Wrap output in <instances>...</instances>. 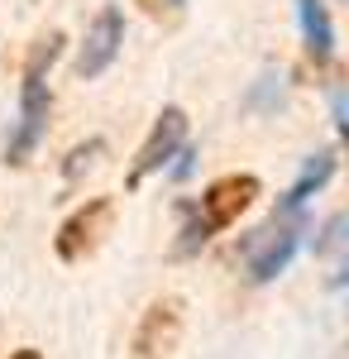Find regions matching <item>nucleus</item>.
Listing matches in <instances>:
<instances>
[{
    "label": "nucleus",
    "mask_w": 349,
    "mask_h": 359,
    "mask_svg": "<svg viewBox=\"0 0 349 359\" xmlns=\"http://www.w3.org/2000/svg\"><path fill=\"white\" fill-rule=\"evenodd\" d=\"M296 245H301V221L278 211L264 230H254V249H249V283H273L292 264Z\"/></svg>",
    "instance_id": "3"
},
{
    "label": "nucleus",
    "mask_w": 349,
    "mask_h": 359,
    "mask_svg": "<svg viewBox=\"0 0 349 359\" xmlns=\"http://www.w3.org/2000/svg\"><path fill=\"white\" fill-rule=\"evenodd\" d=\"M330 177H335V149H321V154H311V158L301 163V172H296V182L287 187V196H282V206H278V211L296 216V211H301L311 196L321 192Z\"/></svg>",
    "instance_id": "9"
},
{
    "label": "nucleus",
    "mask_w": 349,
    "mask_h": 359,
    "mask_svg": "<svg viewBox=\"0 0 349 359\" xmlns=\"http://www.w3.org/2000/svg\"><path fill=\"white\" fill-rule=\"evenodd\" d=\"M191 168H196V149H187V144H182V149H177V163H172V177H177V182H187Z\"/></svg>",
    "instance_id": "14"
},
{
    "label": "nucleus",
    "mask_w": 349,
    "mask_h": 359,
    "mask_svg": "<svg viewBox=\"0 0 349 359\" xmlns=\"http://www.w3.org/2000/svg\"><path fill=\"white\" fill-rule=\"evenodd\" d=\"M167 5H172V10H182V5H187V0H167Z\"/></svg>",
    "instance_id": "17"
},
{
    "label": "nucleus",
    "mask_w": 349,
    "mask_h": 359,
    "mask_svg": "<svg viewBox=\"0 0 349 359\" xmlns=\"http://www.w3.org/2000/svg\"><path fill=\"white\" fill-rule=\"evenodd\" d=\"M5 359H43L39 350H15V355H5Z\"/></svg>",
    "instance_id": "16"
},
{
    "label": "nucleus",
    "mask_w": 349,
    "mask_h": 359,
    "mask_svg": "<svg viewBox=\"0 0 349 359\" xmlns=\"http://www.w3.org/2000/svg\"><path fill=\"white\" fill-rule=\"evenodd\" d=\"M48 111H53L48 82H25V91H20V120L10 130V144H5V163L10 168L29 163V154L39 149V139L48 130Z\"/></svg>",
    "instance_id": "6"
},
{
    "label": "nucleus",
    "mask_w": 349,
    "mask_h": 359,
    "mask_svg": "<svg viewBox=\"0 0 349 359\" xmlns=\"http://www.w3.org/2000/svg\"><path fill=\"white\" fill-rule=\"evenodd\" d=\"M62 43H67L62 29H48V34L34 39V48H29V57H25V82H43V77H48V67L57 62Z\"/></svg>",
    "instance_id": "10"
},
{
    "label": "nucleus",
    "mask_w": 349,
    "mask_h": 359,
    "mask_svg": "<svg viewBox=\"0 0 349 359\" xmlns=\"http://www.w3.org/2000/svg\"><path fill=\"white\" fill-rule=\"evenodd\" d=\"M187 144V111L182 106H163V115L153 120V130H149V139L139 144L135 163H130V177H125V187L135 192L144 177H153V172H163V168L177 158V149Z\"/></svg>",
    "instance_id": "2"
},
{
    "label": "nucleus",
    "mask_w": 349,
    "mask_h": 359,
    "mask_svg": "<svg viewBox=\"0 0 349 359\" xmlns=\"http://www.w3.org/2000/svg\"><path fill=\"white\" fill-rule=\"evenodd\" d=\"M330 287H349V264H340V273H330Z\"/></svg>",
    "instance_id": "15"
},
{
    "label": "nucleus",
    "mask_w": 349,
    "mask_h": 359,
    "mask_svg": "<svg viewBox=\"0 0 349 359\" xmlns=\"http://www.w3.org/2000/svg\"><path fill=\"white\" fill-rule=\"evenodd\" d=\"M211 235H215V230L196 216V206H182V240L172 245V254H177V259H187V254H196V249L206 245Z\"/></svg>",
    "instance_id": "12"
},
{
    "label": "nucleus",
    "mask_w": 349,
    "mask_h": 359,
    "mask_svg": "<svg viewBox=\"0 0 349 359\" xmlns=\"http://www.w3.org/2000/svg\"><path fill=\"white\" fill-rule=\"evenodd\" d=\"M340 245H349V211H340L335 221L325 225V235L316 240V254H330V249H340Z\"/></svg>",
    "instance_id": "13"
},
{
    "label": "nucleus",
    "mask_w": 349,
    "mask_h": 359,
    "mask_svg": "<svg viewBox=\"0 0 349 359\" xmlns=\"http://www.w3.org/2000/svg\"><path fill=\"white\" fill-rule=\"evenodd\" d=\"M254 196H259V177L254 172H225V177H215L211 187L201 192L196 216L211 225V230H230L254 206Z\"/></svg>",
    "instance_id": "5"
},
{
    "label": "nucleus",
    "mask_w": 349,
    "mask_h": 359,
    "mask_svg": "<svg viewBox=\"0 0 349 359\" xmlns=\"http://www.w3.org/2000/svg\"><path fill=\"white\" fill-rule=\"evenodd\" d=\"M101 158H106V139H101V135L81 139L77 149H67V158H62V182H81Z\"/></svg>",
    "instance_id": "11"
},
{
    "label": "nucleus",
    "mask_w": 349,
    "mask_h": 359,
    "mask_svg": "<svg viewBox=\"0 0 349 359\" xmlns=\"http://www.w3.org/2000/svg\"><path fill=\"white\" fill-rule=\"evenodd\" d=\"M296 25H301V43H306V57L325 67L335 57V25H330V10L325 0H296Z\"/></svg>",
    "instance_id": "8"
},
{
    "label": "nucleus",
    "mask_w": 349,
    "mask_h": 359,
    "mask_svg": "<svg viewBox=\"0 0 349 359\" xmlns=\"http://www.w3.org/2000/svg\"><path fill=\"white\" fill-rule=\"evenodd\" d=\"M120 43H125V15H120V5H106L91 20V29H86V39H81V48H77V77L81 82H96L110 62L120 57Z\"/></svg>",
    "instance_id": "7"
},
{
    "label": "nucleus",
    "mask_w": 349,
    "mask_h": 359,
    "mask_svg": "<svg viewBox=\"0 0 349 359\" xmlns=\"http://www.w3.org/2000/svg\"><path fill=\"white\" fill-rule=\"evenodd\" d=\"M110 225H115V196H91V201H81L53 235L57 259H62V264H81L86 254L101 249V240L110 235Z\"/></svg>",
    "instance_id": "1"
},
{
    "label": "nucleus",
    "mask_w": 349,
    "mask_h": 359,
    "mask_svg": "<svg viewBox=\"0 0 349 359\" xmlns=\"http://www.w3.org/2000/svg\"><path fill=\"white\" fill-rule=\"evenodd\" d=\"M182 326H187L182 321V297H153L139 316L135 340H130L135 359H167L182 345Z\"/></svg>",
    "instance_id": "4"
}]
</instances>
